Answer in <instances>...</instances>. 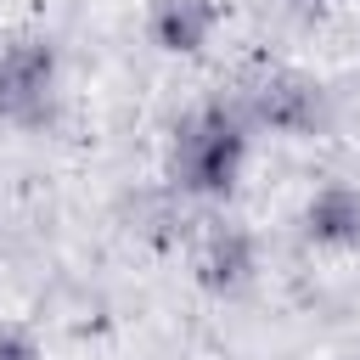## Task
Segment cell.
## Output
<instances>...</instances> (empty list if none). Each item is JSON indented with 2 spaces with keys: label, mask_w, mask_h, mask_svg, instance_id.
Listing matches in <instances>:
<instances>
[{
  "label": "cell",
  "mask_w": 360,
  "mask_h": 360,
  "mask_svg": "<svg viewBox=\"0 0 360 360\" xmlns=\"http://www.w3.org/2000/svg\"><path fill=\"white\" fill-rule=\"evenodd\" d=\"M248 118L242 107H225V101H202L191 107L174 135H169V152H163V180L180 191V197H197V202H219L236 191L242 169H248Z\"/></svg>",
  "instance_id": "cell-1"
},
{
  "label": "cell",
  "mask_w": 360,
  "mask_h": 360,
  "mask_svg": "<svg viewBox=\"0 0 360 360\" xmlns=\"http://www.w3.org/2000/svg\"><path fill=\"white\" fill-rule=\"evenodd\" d=\"M62 62L51 39L34 34H0V124L39 129L56 107Z\"/></svg>",
  "instance_id": "cell-2"
},
{
  "label": "cell",
  "mask_w": 360,
  "mask_h": 360,
  "mask_svg": "<svg viewBox=\"0 0 360 360\" xmlns=\"http://www.w3.org/2000/svg\"><path fill=\"white\" fill-rule=\"evenodd\" d=\"M248 124L270 129V135H287V141H309L326 129L332 118V101H326V84L304 68H270L253 79L248 90V107H242Z\"/></svg>",
  "instance_id": "cell-3"
},
{
  "label": "cell",
  "mask_w": 360,
  "mask_h": 360,
  "mask_svg": "<svg viewBox=\"0 0 360 360\" xmlns=\"http://www.w3.org/2000/svg\"><path fill=\"white\" fill-rule=\"evenodd\" d=\"M191 276L214 298H236L259 276V242L236 219H202L191 231Z\"/></svg>",
  "instance_id": "cell-4"
},
{
  "label": "cell",
  "mask_w": 360,
  "mask_h": 360,
  "mask_svg": "<svg viewBox=\"0 0 360 360\" xmlns=\"http://www.w3.org/2000/svg\"><path fill=\"white\" fill-rule=\"evenodd\" d=\"M214 28H219L214 0H152L146 6V34L169 56H202Z\"/></svg>",
  "instance_id": "cell-5"
},
{
  "label": "cell",
  "mask_w": 360,
  "mask_h": 360,
  "mask_svg": "<svg viewBox=\"0 0 360 360\" xmlns=\"http://www.w3.org/2000/svg\"><path fill=\"white\" fill-rule=\"evenodd\" d=\"M304 236H309L315 248L354 253V248H360V186L332 180V186L309 191V202H304Z\"/></svg>",
  "instance_id": "cell-6"
},
{
  "label": "cell",
  "mask_w": 360,
  "mask_h": 360,
  "mask_svg": "<svg viewBox=\"0 0 360 360\" xmlns=\"http://www.w3.org/2000/svg\"><path fill=\"white\" fill-rule=\"evenodd\" d=\"M0 360H39L34 332H28V326H17V321H0Z\"/></svg>",
  "instance_id": "cell-7"
},
{
  "label": "cell",
  "mask_w": 360,
  "mask_h": 360,
  "mask_svg": "<svg viewBox=\"0 0 360 360\" xmlns=\"http://www.w3.org/2000/svg\"><path fill=\"white\" fill-rule=\"evenodd\" d=\"M332 6H338V0H287V11H292V17H304V22L332 17Z\"/></svg>",
  "instance_id": "cell-8"
}]
</instances>
